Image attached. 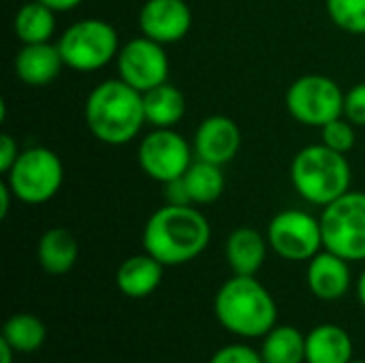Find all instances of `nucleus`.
Returning <instances> with one entry per match:
<instances>
[{
    "label": "nucleus",
    "mask_w": 365,
    "mask_h": 363,
    "mask_svg": "<svg viewBox=\"0 0 365 363\" xmlns=\"http://www.w3.org/2000/svg\"><path fill=\"white\" fill-rule=\"evenodd\" d=\"M212 240L210 220L192 205L158 208L143 227V250L165 267H175L197 259Z\"/></svg>",
    "instance_id": "obj_1"
},
{
    "label": "nucleus",
    "mask_w": 365,
    "mask_h": 363,
    "mask_svg": "<svg viewBox=\"0 0 365 363\" xmlns=\"http://www.w3.org/2000/svg\"><path fill=\"white\" fill-rule=\"evenodd\" d=\"M88 131L105 145L130 143L145 124L143 94L120 77L92 88L83 105Z\"/></svg>",
    "instance_id": "obj_2"
},
{
    "label": "nucleus",
    "mask_w": 365,
    "mask_h": 363,
    "mask_svg": "<svg viewBox=\"0 0 365 363\" xmlns=\"http://www.w3.org/2000/svg\"><path fill=\"white\" fill-rule=\"evenodd\" d=\"M214 317L229 334L252 340L278 325V306L255 276L233 274L214 297Z\"/></svg>",
    "instance_id": "obj_3"
},
{
    "label": "nucleus",
    "mask_w": 365,
    "mask_h": 363,
    "mask_svg": "<svg viewBox=\"0 0 365 363\" xmlns=\"http://www.w3.org/2000/svg\"><path fill=\"white\" fill-rule=\"evenodd\" d=\"M353 171L346 154L325 143L302 148L291 163V184L297 195L319 208H325L351 190Z\"/></svg>",
    "instance_id": "obj_4"
},
{
    "label": "nucleus",
    "mask_w": 365,
    "mask_h": 363,
    "mask_svg": "<svg viewBox=\"0 0 365 363\" xmlns=\"http://www.w3.org/2000/svg\"><path fill=\"white\" fill-rule=\"evenodd\" d=\"M64 64L77 73H94L118 58L120 36L115 28L98 17H86L71 24L58 39Z\"/></svg>",
    "instance_id": "obj_5"
},
{
    "label": "nucleus",
    "mask_w": 365,
    "mask_h": 363,
    "mask_svg": "<svg viewBox=\"0 0 365 363\" xmlns=\"http://www.w3.org/2000/svg\"><path fill=\"white\" fill-rule=\"evenodd\" d=\"M4 182L15 195V201L26 205H41L51 201L64 182V167L60 156L45 148L34 145L21 150L15 165L4 173Z\"/></svg>",
    "instance_id": "obj_6"
},
{
    "label": "nucleus",
    "mask_w": 365,
    "mask_h": 363,
    "mask_svg": "<svg viewBox=\"0 0 365 363\" xmlns=\"http://www.w3.org/2000/svg\"><path fill=\"white\" fill-rule=\"evenodd\" d=\"M323 246L349 263L365 261V193L349 190L323 208Z\"/></svg>",
    "instance_id": "obj_7"
},
{
    "label": "nucleus",
    "mask_w": 365,
    "mask_h": 363,
    "mask_svg": "<svg viewBox=\"0 0 365 363\" xmlns=\"http://www.w3.org/2000/svg\"><path fill=\"white\" fill-rule=\"evenodd\" d=\"M289 113L304 126L323 128L344 116V92L327 75L308 73L297 77L284 96Z\"/></svg>",
    "instance_id": "obj_8"
},
{
    "label": "nucleus",
    "mask_w": 365,
    "mask_h": 363,
    "mask_svg": "<svg viewBox=\"0 0 365 363\" xmlns=\"http://www.w3.org/2000/svg\"><path fill=\"white\" fill-rule=\"evenodd\" d=\"M269 248L287 261H310L323 246L321 218L304 210H282L267 225Z\"/></svg>",
    "instance_id": "obj_9"
},
{
    "label": "nucleus",
    "mask_w": 365,
    "mask_h": 363,
    "mask_svg": "<svg viewBox=\"0 0 365 363\" xmlns=\"http://www.w3.org/2000/svg\"><path fill=\"white\" fill-rule=\"evenodd\" d=\"M192 150L188 141L175 128H154L148 133L137 150V160L141 171L158 182L167 184L171 180L184 178L192 165Z\"/></svg>",
    "instance_id": "obj_10"
},
{
    "label": "nucleus",
    "mask_w": 365,
    "mask_h": 363,
    "mask_svg": "<svg viewBox=\"0 0 365 363\" xmlns=\"http://www.w3.org/2000/svg\"><path fill=\"white\" fill-rule=\"evenodd\" d=\"M115 64L118 77L141 94L169 79V56L165 45L143 34L126 41L120 47Z\"/></svg>",
    "instance_id": "obj_11"
},
{
    "label": "nucleus",
    "mask_w": 365,
    "mask_h": 363,
    "mask_svg": "<svg viewBox=\"0 0 365 363\" xmlns=\"http://www.w3.org/2000/svg\"><path fill=\"white\" fill-rule=\"evenodd\" d=\"M190 28L192 11L186 0H145L139 9L141 34L160 45L180 43Z\"/></svg>",
    "instance_id": "obj_12"
},
{
    "label": "nucleus",
    "mask_w": 365,
    "mask_h": 363,
    "mask_svg": "<svg viewBox=\"0 0 365 363\" xmlns=\"http://www.w3.org/2000/svg\"><path fill=\"white\" fill-rule=\"evenodd\" d=\"M242 148V131L235 120L229 116H210L201 120L195 131L192 152L195 158L214 163V165H229Z\"/></svg>",
    "instance_id": "obj_13"
},
{
    "label": "nucleus",
    "mask_w": 365,
    "mask_h": 363,
    "mask_svg": "<svg viewBox=\"0 0 365 363\" xmlns=\"http://www.w3.org/2000/svg\"><path fill=\"white\" fill-rule=\"evenodd\" d=\"M306 282L314 297H319L323 302H338L349 293V289L353 285L349 261L342 259L340 255L323 248L319 255H314L308 261Z\"/></svg>",
    "instance_id": "obj_14"
},
{
    "label": "nucleus",
    "mask_w": 365,
    "mask_h": 363,
    "mask_svg": "<svg viewBox=\"0 0 365 363\" xmlns=\"http://www.w3.org/2000/svg\"><path fill=\"white\" fill-rule=\"evenodd\" d=\"M13 66H15V75L26 86L43 88L56 81L66 64L60 56L58 45L32 43V45H21V49L15 56Z\"/></svg>",
    "instance_id": "obj_15"
},
{
    "label": "nucleus",
    "mask_w": 365,
    "mask_h": 363,
    "mask_svg": "<svg viewBox=\"0 0 365 363\" xmlns=\"http://www.w3.org/2000/svg\"><path fill=\"white\" fill-rule=\"evenodd\" d=\"M165 265L152 255H133L122 261L115 272V285L122 295L130 300H143L152 295L163 282Z\"/></svg>",
    "instance_id": "obj_16"
},
{
    "label": "nucleus",
    "mask_w": 365,
    "mask_h": 363,
    "mask_svg": "<svg viewBox=\"0 0 365 363\" xmlns=\"http://www.w3.org/2000/svg\"><path fill=\"white\" fill-rule=\"evenodd\" d=\"M267 235L252 227H240L227 237V261L235 276H257L267 257Z\"/></svg>",
    "instance_id": "obj_17"
},
{
    "label": "nucleus",
    "mask_w": 365,
    "mask_h": 363,
    "mask_svg": "<svg viewBox=\"0 0 365 363\" xmlns=\"http://www.w3.org/2000/svg\"><path fill=\"white\" fill-rule=\"evenodd\" d=\"M36 257L45 274L49 276H64L68 274L79 257V244L75 235L64 227L47 229L36 246Z\"/></svg>",
    "instance_id": "obj_18"
},
{
    "label": "nucleus",
    "mask_w": 365,
    "mask_h": 363,
    "mask_svg": "<svg viewBox=\"0 0 365 363\" xmlns=\"http://www.w3.org/2000/svg\"><path fill=\"white\" fill-rule=\"evenodd\" d=\"M143 113L145 124L154 128H175L186 116V96L178 86L165 81L143 92Z\"/></svg>",
    "instance_id": "obj_19"
},
{
    "label": "nucleus",
    "mask_w": 365,
    "mask_h": 363,
    "mask_svg": "<svg viewBox=\"0 0 365 363\" xmlns=\"http://www.w3.org/2000/svg\"><path fill=\"white\" fill-rule=\"evenodd\" d=\"M353 340L346 329L325 323L306 336V363H349Z\"/></svg>",
    "instance_id": "obj_20"
},
{
    "label": "nucleus",
    "mask_w": 365,
    "mask_h": 363,
    "mask_svg": "<svg viewBox=\"0 0 365 363\" xmlns=\"http://www.w3.org/2000/svg\"><path fill=\"white\" fill-rule=\"evenodd\" d=\"M13 30L21 45L49 43L56 32V11L41 0L24 2L13 17Z\"/></svg>",
    "instance_id": "obj_21"
},
{
    "label": "nucleus",
    "mask_w": 365,
    "mask_h": 363,
    "mask_svg": "<svg viewBox=\"0 0 365 363\" xmlns=\"http://www.w3.org/2000/svg\"><path fill=\"white\" fill-rule=\"evenodd\" d=\"M263 363H306V334L291 325H276L261 344Z\"/></svg>",
    "instance_id": "obj_22"
},
{
    "label": "nucleus",
    "mask_w": 365,
    "mask_h": 363,
    "mask_svg": "<svg viewBox=\"0 0 365 363\" xmlns=\"http://www.w3.org/2000/svg\"><path fill=\"white\" fill-rule=\"evenodd\" d=\"M184 182L190 195L192 205H210L218 201L225 193V173L220 165L192 160L188 171L184 173Z\"/></svg>",
    "instance_id": "obj_23"
},
{
    "label": "nucleus",
    "mask_w": 365,
    "mask_h": 363,
    "mask_svg": "<svg viewBox=\"0 0 365 363\" xmlns=\"http://www.w3.org/2000/svg\"><path fill=\"white\" fill-rule=\"evenodd\" d=\"M0 338L6 340L15 353H34L43 347L47 338V327L38 317L30 312H19L6 319Z\"/></svg>",
    "instance_id": "obj_24"
},
{
    "label": "nucleus",
    "mask_w": 365,
    "mask_h": 363,
    "mask_svg": "<svg viewBox=\"0 0 365 363\" xmlns=\"http://www.w3.org/2000/svg\"><path fill=\"white\" fill-rule=\"evenodd\" d=\"M329 19L349 34H365V0H325Z\"/></svg>",
    "instance_id": "obj_25"
},
{
    "label": "nucleus",
    "mask_w": 365,
    "mask_h": 363,
    "mask_svg": "<svg viewBox=\"0 0 365 363\" xmlns=\"http://www.w3.org/2000/svg\"><path fill=\"white\" fill-rule=\"evenodd\" d=\"M357 126L346 120L344 116L342 118H336L331 122H327L321 131V143H325L327 148L340 152V154H349L353 148H355V141H357Z\"/></svg>",
    "instance_id": "obj_26"
},
{
    "label": "nucleus",
    "mask_w": 365,
    "mask_h": 363,
    "mask_svg": "<svg viewBox=\"0 0 365 363\" xmlns=\"http://www.w3.org/2000/svg\"><path fill=\"white\" fill-rule=\"evenodd\" d=\"M207 363H263V357L252 347L237 342V344H227L218 349Z\"/></svg>",
    "instance_id": "obj_27"
},
{
    "label": "nucleus",
    "mask_w": 365,
    "mask_h": 363,
    "mask_svg": "<svg viewBox=\"0 0 365 363\" xmlns=\"http://www.w3.org/2000/svg\"><path fill=\"white\" fill-rule=\"evenodd\" d=\"M344 118L357 128H365V81L344 92Z\"/></svg>",
    "instance_id": "obj_28"
},
{
    "label": "nucleus",
    "mask_w": 365,
    "mask_h": 363,
    "mask_svg": "<svg viewBox=\"0 0 365 363\" xmlns=\"http://www.w3.org/2000/svg\"><path fill=\"white\" fill-rule=\"evenodd\" d=\"M19 154H21V150H19L17 141L9 133H2L0 135V173H9V169L15 165Z\"/></svg>",
    "instance_id": "obj_29"
},
{
    "label": "nucleus",
    "mask_w": 365,
    "mask_h": 363,
    "mask_svg": "<svg viewBox=\"0 0 365 363\" xmlns=\"http://www.w3.org/2000/svg\"><path fill=\"white\" fill-rule=\"evenodd\" d=\"M163 186H165V201L167 203H171V205H192L184 178L171 180V182L163 184Z\"/></svg>",
    "instance_id": "obj_30"
},
{
    "label": "nucleus",
    "mask_w": 365,
    "mask_h": 363,
    "mask_svg": "<svg viewBox=\"0 0 365 363\" xmlns=\"http://www.w3.org/2000/svg\"><path fill=\"white\" fill-rule=\"evenodd\" d=\"M15 199L13 190L9 188L6 182L0 184V218H6L9 216V210H11V201Z\"/></svg>",
    "instance_id": "obj_31"
},
{
    "label": "nucleus",
    "mask_w": 365,
    "mask_h": 363,
    "mask_svg": "<svg viewBox=\"0 0 365 363\" xmlns=\"http://www.w3.org/2000/svg\"><path fill=\"white\" fill-rule=\"evenodd\" d=\"M41 2L47 4L49 9H53L56 13H66V11L77 9L83 0H41Z\"/></svg>",
    "instance_id": "obj_32"
},
{
    "label": "nucleus",
    "mask_w": 365,
    "mask_h": 363,
    "mask_svg": "<svg viewBox=\"0 0 365 363\" xmlns=\"http://www.w3.org/2000/svg\"><path fill=\"white\" fill-rule=\"evenodd\" d=\"M15 355H17V353L13 351V347H11L6 340L0 338V363H13Z\"/></svg>",
    "instance_id": "obj_33"
},
{
    "label": "nucleus",
    "mask_w": 365,
    "mask_h": 363,
    "mask_svg": "<svg viewBox=\"0 0 365 363\" xmlns=\"http://www.w3.org/2000/svg\"><path fill=\"white\" fill-rule=\"evenodd\" d=\"M357 300H359V304L364 306V310H365V270L361 272L359 282H357Z\"/></svg>",
    "instance_id": "obj_34"
},
{
    "label": "nucleus",
    "mask_w": 365,
    "mask_h": 363,
    "mask_svg": "<svg viewBox=\"0 0 365 363\" xmlns=\"http://www.w3.org/2000/svg\"><path fill=\"white\" fill-rule=\"evenodd\" d=\"M349 363H365V359H351Z\"/></svg>",
    "instance_id": "obj_35"
}]
</instances>
